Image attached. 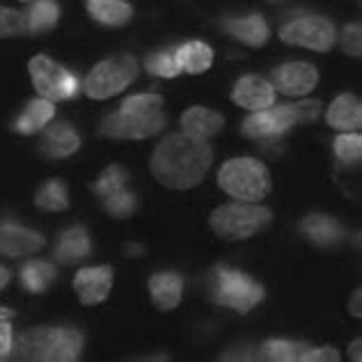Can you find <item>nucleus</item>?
Instances as JSON below:
<instances>
[{
	"mask_svg": "<svg viewBox=\"0 0 362 362\" xmlns=\"http://www.w3.org/2000/svg\"><path fill=\"white\" fill-rule=\"evenodd\" d=\"M211 160L214 154L206 140L193 138L188 133H173L151 156V173L168 188L188 190L204 179Z\"/></svg>",
	"mask_w": 362,
	"mask_h": 362,
	"instance_id": "f257e3e1",
	"label": "nucleus"
},
{
	"mask_svg": "<svg viewBox=\"0 0 362 362\" xmlns=\"http://www.w3.org/2000/svg\"><path fill=\"white\" fill-rule=\"evenodd\" d=\"M165 127L163 99L158 94L129 97L117 112L101 122V133L108 138H151Z\"/></svg>",
	"mask_w": 362,
	"mask_h": 362,
	"instance_id": "f03ea898",
	"label": "nucleus"
},
{
	"mask_svg": "<svg viewBox=\"0 0 362 362\" xmlns=\"http://www.w3.org/2000/svg\"><path fill=\"white\" fill-rule=\"evenodd\" d=\"M83 339L69 328H33L14 339L12 356L18 360H76L81 354Z\"/></svg>",
	"mask_w": 362,
	"mask_h": 362,
	"instance_id": "7ed1b4c3",
	"label": "nucleus"
},
{
	"mask_svg": "<svg viewBox=\"0 0 362 362\" xmlns=\"http://www.w3.org/2000/svg\"><path fill=\"white\" fill-rule=\"evenodd\" d=\"M218 184L241 202H259L271 190V175L255 158H232L218 173Z\"/></svg>",
	"mask_w": 362,
	"mask_h": 362,
	"instance_id": "20e7f679",
	"label": "nucleus"
},
{
	"mask_svg": "<svg viewBox=\"0 0 362 362\" xmlns=\"http://www.w3.org/2000/svg\"><path fill=\"white\" fill-rule=\"evenodd\" d=\"M271 223V211L259 204H225L211 214V227L227 241L250 239Z\"/></svg>",
	"mask_w": 362,
	"mask_h": 362,
	"instance_id": "39448f33",
	"label": "nucleus"
},
{
	"mask_svg": "<svg viewBox=\"0 0 362 362\" xmlns=\"http://www.w3.org/2000/svg\"><path fill=\"white\" fill-rule=\"evenodd\" d=\"M138 76V62L129 55L103 60L88 74L83 90L90 99H110L127 90Z\"/></svg>",
	"mask_w": 362,
	"mask_h": 362,
	"instance_id": "423d86ee",
	"label": "nucleus"
},
{
	"mask_svg": "<svg viewBox=\"0 0 362 362\" xmlns=\"http://www.w3.org/2000/svg\"><path fill=\"white\" fill-rule=\"evenodd\" d=\"M211 296L223 308L245 314L264 298V289L239 271L221 269L211 278Z\"/></svg>",
	"mask_w": 362,
	"mask_h": 362,
	"instance_id": "0eeeda50",
	"label": "nucleus"
},
{
	"mask_svg": "<svg viewBox=\"0 0 362 362\" xmlns=\"http://www.w3.org/2000/svg\"><path fill=\"white\" fill-rule=\"evenodd\" d=\"M28 71H30V81L37 94L49 101L71 99L78 92L76 76L66 71L58 62H53L51 58H46V55H35L30 64H28Z\"/></svg>",
	"mask_w": 362,
	"mask_h": 362,
	"instance_id": "6e6552de",
	"label": "nucleus"
},
{
	"mask_svg": "<svg viewBox=\"0 0 362 362\" xmlns=\"http://www.w3.org/2000/svg\"><path fill=\"white\" fill-rule=\"evenodd\" d=\"M280 37L284 44L326 53L335 44V28L321 16H305L284 25L280 30Z\"/></svg>",
	"mask_w": 362,
	"mask_h": 362,
	"instance_id": "1a4fd4ad",
	"label": "nucleus"
},
{
	"mask_svg": "<svg viewBox=\"0 0 362 362\" xmlns=\"http://www.w3.org/2000/svg\"><path fill=\"white\" fill-rule=\"evenodd\" d=\"M293 124H296L293 106H280L271 110L264 108V110H255L243 122V133L252 140H278Z\"/></svg>",
	"mask_w": 362,
	"mask_h": 362,
	"instance_id": "9d476101",
	"label": "nucleus"
},
{
	"mask_svg": "<svg viewBox=\"0 0 362 362\" xmlns=\"http://www.w3.org/2000/svg\"><path fill=\"white\" fill-rule=\"evenodd\" d=\"M319 83V74L308 62H287L275 71V90L287 97H305Z\"/></svg>",
	"mask_w": 362,
	"mask_h": 362,
	"instance_id": "9b49d317",
	"label": "nucleus"
},
{
	"mask_svg": "<svg viewBox=\"0 0 362 362\" xmlns=\"http://www.w3.org/2000/svg\"><path fill=\"white\" fill-rule=\"evenodd\" d=\"M46 239L35 230H28L21 225L3 223L0 225V255L16 259V257H28L40 252Z\"/></svg>",
	"mask_w": 362,
	"mask_h": 362,
	"instance_id": "f8f14e48",
	"label": "nucleus"
},
{
	"mask_svg": "<svg viewBox=\"0 0 362 362\" xmlns=\"http://www.w3.org/2000/svg\"><path fill=\"white\" fill-rule=\"evenodd\" d=\"M112 287V271L108 266H94L76 273L74 289L83 305H97L108 296Z\"/></svg>",
	"mask_w": 362,
	"mask_h": 362,
	"instance_id": "ddd939ff",
	"label": "nucleus"
},
{
	"mask_svg": "<svg viewBox=\"0 0 362 362\" xmlns=\"http://www.w3.org/2000/svg\"><path fill=\"white\" fill-rule=\"evenodd\" d=\"M232 101L245 110L271 108L275 101V88L269 81L259 78V76H245L234 85Z\"/></svg>",
	"mask_w": 362,
	"mask_h": 362,
	"instance_id": "4468645a",
	"label": "nucleus"
},
{
	"mask_svg": "<svg viewBox=\"0 0 362 362\" xmlns=\"http://www.w3.org/2000/svg\"><path fill=\"white\" fill-rule=\"evenodd\" d=\"M78 147H81V138L76 136V131L64 122H58V124H53L51 129H46L42 136V145H40L42 154L49 158H66L76 154Z\"/></svg>",
	"mask_w": 362,
	"mask_h": 362,
	"instance_id": "2eb2a0df",
	"label": "nucleus"
},
{
	"mask_svg": "<svg viewBox=\"0 0 362 362\" xmlns=\"http://www.w3.org/2000/svg\"><path fill=\"white\" fill-rule=\"evenodd\" d=\"M223 117L218 115V112L209 110V108H202V106H195L184 112V117H181V127H184V133L193 138H199V140H206L216 136L218 131L223 129Z\"/></svg>",
	"mask_w": 362,
	"mask_h": 362,
	"instance_id": "dca6fc26",
	"label": "nucleus"
},
{
	"mask_svg": "<svg viewBox=\"0 0 362 362\" xmlns=\"http://www.w3.org/2000/svg\"><path fill=\"white\" fill-rule=\"evenodd\" d=\"M181 289H184V280L177 273H158L149 280L151 300L163 312L177 308L181 300Z\"/></svg>",
	"mask_w": 362,
	"mask_h": 362,
	"instance_id": "f3484780",
	"label": "nucleus"
},
{
	"mask_svg": "<svg viewBox=\"0 0 362 362\" xmlns=\"http://www.w3.org/2000/svg\"><path fill=\"white\" fill-rule=\"evenodd\" d=\"M326 119L332 129H344V131L360 129V124H362L360 99L354 97V94H341V97H337L330 103Z\"/></svg>",
	"mask_w": 362,
	"mask_h": 362,
	"instance_id": "a211bd4d",
	"label": "nucleus"
},
{
	"mask_svg": "<svg viewBox=\"0 0 362 362\" xmlns=\"http://www.w3.org/2000/svg\"><path fill=\"white\" fill-rule=\"evenodd\" d=\"M55 115V106L53 101L44 99V97H37L25 106V110L21 112V117L16 119L14 129L23 136H33V133H40L44 131V127L53 119Z\"/></svg>",
	"mask_w": 362,
	"mask_h": 362,
	"instance_id": "6ab92c4d",
	"label": "nucleus"
},
{
	"mask_svg": "<svg viewBox=\"0 0 362 362\" xmlns=\"http://www.w3.org/2000/svg\"><path fill=\"white\" fill-rule=\"evenodd\" d=\"M88 255H90V239L83 227H71V230H66L60 236L58 245H55V259L64 266L81 262Z\"/></svg>",
	"mask_w": 362,
	"mask_h": 362,
	"instance_id": "aec40b11",
	"label": "nucleus"
},
{
	"mask_svg": "<svg viewBox=\"0 0 362 362\" xmlns=\"http://www.w3.org/2000/svg\"><path fill=\"white\" fill-rule=\"evenodd\" d=\"M225 30L247 46H264L269 42V25H266L262 16L230 18L225 23Z\"/></svg>",
	"mask_w": 362,
	"mask_h": 362,
	"instance_id": "412c9836",
	"label": "nucleus"
},
{
	"mask_svg": "<svg viewBox=\"0 0 362 362\" xmlns=\"http://www.w3.org/2000/svg\"><path fill=\"white\" fill-rule=\"evenodd\" d=\"M179 71L186 74H202L214 62V51L204 42H188L175 51Z\"/></svg>",
	"mask_w": 362,
	"mask_h": 362,
	"instance_id": "4be33fe9",
	"label": "nucleus"
},
{
	"mask_svg": "<svg viewBox=\"0 0 362 362\" xmlns=\"http://www.w3.org/2000/svg\"><path fill=\"white\" fill-rule=\"evenodd\" d=\"M90 14L103 25H124L131 21V5L124 0H88Z\"/></svg>",
	"mask_w": 362,
	"mask_h": 362,
	"instance_id": "5701e85b",
	"label": "nucleus"
},
{
	"mask_svg": "<svg viewBox=\"0 0 362 362\" xmlns=\"http://www.w3.org/2000/svg\"><path fill=\"white\" fill-rule=\"evenodd\" d=\"M55 269H53V264L49 262H28L23 266V271H21V282H23V287L28 291H33V293H42L51 287V284L55 282Z\"/></svg>",
	"mask_w": 362,
	"mask_h": 362,
	"instance_id": "b1692460",
	"label": "nucleus"
},
{
	"mask_svg": "<svg viewBox=\"0 0 362 362\" xmlns=\"http://www.w3.org/2000/svg\"><path fill=\"white\" fill-rule=\"evenodd\" d=\"M60 9L53 0H37L25 16V30L28 33H44L58 23Z\"/></svg>",
	"mask_w": 362,
	"mask_h": 362,
	"instance_id": "393cba45",
	"label": "nucleus"
},
{
	"mask_svg": "<svg viewBox=\"0 0 362 362\" xmlns=\"http://www.w3.org/2000/svg\"><path fill=\"white\" fill-rule=\"evenodd\" d=\"M303 234L317 245H330L339 239V227L326 216H310L303 221Z\"/></svg>",
	"mask_w": 362,
	"mask_h": 362,
	"instance_id": "a878e982",
	"label": "nucleus"
},
{
	"mask_svg": "<svg viewBox=\"0 0 362 362\" xmlns=\"http://www.w3.org/2000/svg\"><path fill=\"white\" fill-rule=\"evenodd\" d=\"M35 204L44 209V211H64L69 206V195H66V188L62 181L53 179V181H46V184L37 190L35 195Z\"/></svg>",
	"mask_w": 362,
	"mask_h": 362,
	"instance_id": "bb28decb",
	"label": "nucleus"
},
{
	"mask_svg": "<svg viewBox=\"0 0 362 362\" xmlns=\"http://www.w3.org/2000/svg\"><path fill=\"white\" fill-rule=\"evenodd\" d=\"M127 175H124V170L119 165H110L103 170V175L99 177V181L94 184V193H97L101 199H106L110 195H115L117 190L127 188Z\"/></svg>",
	"mask_w": 362,
	"mask_h": 362,
	"instance_id": "cd10ccee",
	"label": "nucleus"
},
{
	"mask_svg": "<svg viewBox=\"0 0 362 362\" xmlns=\"http://www.w3.org/2000/svg\"><path fill=\"white\" fill-rule=\"evenodd\" d=\"M303 346L293 344V341H284V339H273L266 341L262 349V358L264 360H275V362H289V360H298V356L303 354Z\"/></svg>",
	"mask_w": 362,
	"mask_h": 362,
	"instance_id": "c85d7f7f",
	"label": "nucleus"
},
{
	"mask_svg": "<svg viewBox=\"0 0 362 362\" xmlns=\"http://www.w3.org/2000/svg\"><path fill=\"white\" fill-rule=\"evenodd\" d=\"M362 154V138L358 133H344L335 138V156L341 163H358Z\"/></svg>",
	"mask_w": 362,
	"mask_h": 362,
	"instance_id": "c756f323",
	"label": "nucleus"
},
{
	"mask_svg": "<svg viewBox=\"0 0 362 362\" xmlns=\"http://www.w3.org/2000/svg\"><path fill=\"white\" fill-rule=\"evenodd\" d=\"M147 69L154 76H160V78H175V76L181 74L175 53H170V51L154 53L151 58H147Z\"/></svg>",
	"mask_w": 362,
	"mask_h": 362,
	"instance_id": "7c9ffc66",
	"label": "nucleus"
},
{
	"mask_svg": "<svg viewBox=\"0 0 362 362\" xmlns=\"http://www.w3.org/2000/svg\"><path fill=\"white\" fill-rule=\"evenodd\" d=\"M101 202L108 209V214H112L115 218H127L133 214V209H136V197H133V193H129L127 188L117 190L115 195L101 199Z\"/></svg>",
	"mask_w": 362,
	"mask_h": 362,
	"instance_id": "2f4dec72",
	"label": "nucleus"
},
{
	"mask_svg": "<svg viewBox=\"0 0 362 362\" xmlns=\"http://www.w3.org/2000/svg\"><path fill=\"white\" fill-rule=\"evenodd\" d=\"M25 33V16L9 7H0V40L3 37H16Z\"/></svg>",
	"mask_w": 362,
	"mask_h": 362,
	"instance_id": "473e14b6",
	"label": "nucleus"
},
{
	"mask_svg": "<svg viewBox=\"0 0 362 362\" xmlns=\"http://www.w3.org/2000/svg\"><path fill=\"white\" fill-rule=\"evenodd\" d=\"M341 49H344L346 55L360 58V51H362V30H360L358 23L344 28V33H341Z\"/></svg>",
	"mask_w": 362,
	"mask_h": 362,
	"instance_id": "72a5a7b5",
	"label": "nucleus"
},
{
	"mask_svg": "<svg viewBox=\"0 0 362 362\" xmlns=\"http://www.w3.org/2000/svg\"><path fill=\"white\" fill-rule=\"evenodd\" d=\"M321 112V103L319 101H303L293 106V117H296V124H310L319 117Z\"/></svg>",
	"mask_w": 362,
	"mask_h": 362,
	"instance_id": "f704fd0d",
	"label": "nucleus"
},
{
	"mask_svg": "<svg viewBox=\"0 0 362 362\" xmlns=\"http://www.w3.org/2000/svg\"><path fill=\"white\" fill-rule=\"evenodd\" d=\"M300 362H337L339 356L335 349H310L298 356Z\"/></svg>",
	"mask_w": 362,
	"mask_h": 362,
	"instance_id": "c9c22d12",
	"label": "nucleus"
},
{
	"mask_svg": "<svg viewBox=\"0 0 362 362\" xmlns=\"http://www.w3.org/2000/svg\"><path fill=\"white\" fill-rule=\"evenodd\" d=\"M14 349V330L9 321H0V360L12 356Z\"/></svg>",
	"mask_w": 362,
	"mask_h": 362,
	"instance_id": "e433bc0d",
	"label": "nucleus"
},
{
	"mask_svg": "<svg viewBox=\"0 0 362 362\" xmlns=\"http://www.w3.org/2000/svg\"><path fill=\"white\" fill-rule=\"evenodd\" d=\"M9 280H12V273L0 266V289H5L7 284H9Z\"/></svg>",
	"mask_w": 362,
	"mask_h": 362,
	"instance_id": "4c0bfd02",
	"label": "nucleus"
},
{
	"mask_svg": "<svg viewBox=\"0 0 362 362\" xmlns=\"http://www.w3.org/2000/svg\"><path fill=\"white\" fill-rule=\"evenodd\" d=\"M360 346H362V341H360V339H356V341H354V349H351V356H354V360H356V362H360V360H362V356H360Z\"/></svg>",
	"mask_w": 362,
	"mask_h": 362,
	"instance_id": "58836bf2",
	"label": "nucleus"
},
{
	"mask_svg": "<svg viewBox=\"0 0 362 362\" xmlns=\"http://www.w3.org/2000/svg\"><path fill=\"white\" fill-rule=\"evenodd\" d=\"M360 298H362V296H360V291H356V296H354V308H351V310H354V317H360V314H362V312H360Z\"/></svg>",
	"mask_w": 362,
	"mask_h": 362,
	"instance_id": "ea45409f",
	"label": "nucleus"
},
{
	"mask_svg": "<svg viewBox=\"0 0 362 362\" xmlns=\"http://www.w3.org/2000/svg\"><path fill=\"white\" fill-rule=\"evenodd\" d=\"M14 317V312L12 310H7V308H0V321H9Z\"/></svg>",
	"mask_w": 362,
	"mask_h": 362,
	"instance_id": "a19ab883",
	"label": "nucleus"
}]
</instances>
